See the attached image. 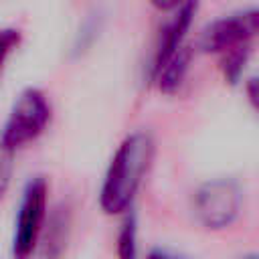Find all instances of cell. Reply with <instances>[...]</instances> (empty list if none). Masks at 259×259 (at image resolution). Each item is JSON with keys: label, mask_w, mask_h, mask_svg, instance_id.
Listing matches in <instances>:
<instances>
[{"label": "cell", "mask_w": 259, "mask_h": 259, "mask_svg": "<svg viewBox=\"0 0 259 259\" xmlns=\"http://www.w3.org/2000/svg\"><path fill=\"white\" fill-rule=\"evenodd\" d=\"M154 152L156 146L148 132H134L117 146L99 192V204L105 214H119L130 208L152 166Z\"/></svg>", "instance_id": "1"}, {"label": "cell", "mask_w": 259, "mask_h": 259, "mask_svg": "<svg viewBox=\"0 0 259 259\" xmlns=\"http://www.w3.org/2000/svg\"><path fill=\"white\" fill-rule=\"evenodd\" d=\"M190 57H192V49H188L186 45H182L170 59L168 63L160 69V73L156 75L154 83L158 85V89L166 95H172L174 91H178V87L184 83L188 67H190Z\"/></svg>", "instance_id": "7"}, {"label": "cell", "mask_w": 259, "mask_h": 259, "mask_svg": "<svg viewBox=\"0 0 259 259\" xmlns=\"http://www.w3.org/2000/svg\"><path fill=\"white\" fill-rule=\"evenodd\" d=\"M255 36H259V8L223 16L210 22L202 30L198 47L202 53L221 55L233 47L251 42Z\"/></svg>", "instance_id": "5"}, {"label": "cell", "mask_w": 259, "mask_h": 259, "mask_svg": "<svg viewBox=\"0 0 259 259\" xmlns=\"http://www.w3.org/2000/svg\"><path fill=\"white\" fill-rule=\"evenodd\" d=\"M245 91H247L249 103L259 111V77H251L245 85Z\"/></svg>", "instance_id": "11"}, {"label": "cell", "mask_w": 259, "mask_h": 259, "mask_svg": "<svg viewBox=\"0 0 259 259\" xmlns=\"http://www.w3.org/2000/svg\"><path fill=\"white\" fill-rule=\"evenodd\" d=\"M249 55H251V42L239 45V47H233V49L221 53V69H223V75L229 83L239 81Z\"/></svg>", "instance_id": "8"}, {"label": "cell", "mask_w": 259, "mask_h": 259, "mask_svg": "<svg viewBox=\"0 0 259 259\" xmlns=\"http://www.w3.org/2000/svg\"><path fill=\"white\" fill-rule=\"evenodd\" d=\"M239 208H241L239 186L227 178L204 182L194 194L196 217L210 231L229 227L237 219Z\"/></svg>", "instance_id": "4"}, {"label": "cell", "mask_w": 259, "mask_h": 259, "mask_svg": "<svg viewBox=\"0 0 259 259\" xmlns=\"http://www.w3.org/2000/svg\"><path fill=\"white\" fill-rule=\"evenodd\" d=\"M184 0H150V4L160 12H172L176 10Z\"/></svg>", "instance_id": "12"}, {"label": "cell", "mask_w": 259, "mask_h": 259, "mask_svg": "<svg viewBox=\"0 0 259 259\" xmlns=\"http://www.w3.org/2000/svg\"><path fill=\"white\" fill-rule=\"evenodd\" d=\"M51 115L53 109L47 95L36 87L24 89L12 103V109L6 117L0 134V150L14 154L16 150L34 142L47 130Z\"/></svg>", "instance_id": "2"}, {"label": "cell", "mask_w": 259, "mask_h": 259, "mask_svg": "<svg viewBox=\"0 0 259 259\" xmlns=\"http://www.w3.org/2000/svg\"><path fill=\"white\" fill-rule=\"evenodd\" d=\"M20 42H22V32L18 28H14V26L0 28V75L6 67V61L20 47Z\"/></svg>", "instance_id": "10"}, {"label": "cell", "mask_w": 259, "mask_h": 259, "mask_svg": "<svg viewBox=\"0 0 259 259\" xmlns=\"http://www.w3.org/2000/svg\"><path fill=\"white\" fill-rule=\"evenodd\" d=\"M198 10V0H184L176 10H172V18L166 22V26L160 32L156 51H154V61L150 67V79L154 81L160 69L168 63V59L184 45L186 32L192 24V18Z\"/></svg>", "instance_id": "6"}, {"label": "cell", "mask_w": 259, "mask_h": 259, "mask_svg": "<svg viewBox=\"0 0 259 259\" xmlns=\"http://www.w3.org/2000/svg\"><path fill=\"white\" fill-rule=\"evenodd\" d=\"M136 235H138L136 217L134 214H127L125 221H123V225H121L119 237H117V255L121 259L136 257Z\"/></svg>", "instance_id": "9"}, {"label": "cell", "mask_w": 259, "mask_h": 259, "mask_svg": "<svg viewBox=\"0 0 259 259\" xmlns=\"http://www.w3.org/2000/svg\"><path fill=\"white\" fill-rule=\"evenodd\" d=\"M47 200H49L47 178L45 176L30 178L22 190L18 214L14 223L12 255L16 259H26L36 249L47 219Z\"/></svg>", "instance_id": "3"}]
</instances>
